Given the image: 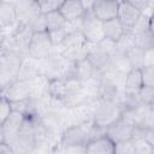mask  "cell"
<instances>
[{
	"label": "cell",
	"instance_id": "cell-11",
	"mask_svg": "<svg viewBox=\"0 0 154 154\" xmlns=\"http://www.w3.org/2000/svg\"><path fill=\"white\" fill-rule=\"evenodd\" d=\"M142 12L136 6H134L131 1H119L117 18L120 20V23L124 25L126 30H130L136 24Z\"/></svg>",
	"mask_w": 154,
	"mask_h": 154
},
{
	"label": "cell",
	"instance_id": "cell-10",
	"mask_svg": "<svg viewBox=\"0 0 154 154\" xmlns=\"http://www.w3.org/2000/svg\"><path fill=\"white\" fill-rule=\"evenodd\" d=\"M119 1L113 0H97L93 6V14L102 23L114 19L118 16Z\"/></svg>",
	"mask_w": 154,
	"mask_h": 154
},
{
	"label": "cell",
	"instance_id": "cell-35",
	"mask_svg": "<svg viewBox=\"0 0 154 154\" xmlns=\"http://www.w3.org/2000/svg\"><path fill=\"white\" fill-rule=\"evenodd\" d=\"M12 111H13L12 109V103L7 99L1 96V101H0V124L4 123L8 118V116L11 114Z\"/></svg>",
	"mask_w": 154,
	"mask_h": 154
},
{
	"label": "cell",
	"instance_id": "cell-19",
	"mask_svg": "<svg viewBox=\"0 0 154 154\" xmlns=\"http://www.w3.org/2000/svg\"><path fill=\"white\" fill-rule=\"evenodd\" d=\"M102 26H103L105 38H108V40L114 41V42H118L119 38L126 31V29L124 28V25L120 23V20L118 18H114V19L105 22L102 24Z\"/></svg>",
	"mask_w": 154,
	"mask_h": 154
},
{
	"label": "cell",
	"instance_id": "cell-13",
	"mask_svg": "<svg viewBox=\"0 0 154 154\" xmlns=\"http://www.w3.org/2000/svg\"><path fill=\"white\" fill-rule=\"evenodd\" d=\"M87 59L93 65V67L97 72H100L102 75L111 67V57L108 54H106L105 52L97 49L96 45L88 43V55H87Z\"/></svg>",
	"mask_w": 154,
	"mask_h": 154
},
{
	"label": "cell",
	"instance_id": "cell-22",
	"mask_svg": "<svg viewBox=\"0 0 154 154\" xmlns=\"http://www.w3.org/2000/svg\"><path fill=\"white\" fill-rule=\"evenodd\" d=\"M125 54H126L132 69L141 70L147 65V52L144 49L135 46L131 49H129Z\"/></svg>",
	"mask_w": 154,
	"mask_h": 154
},
{
	"label": "cell",
	"instance_id": "cell-34",
	"mask_svg": "<svg viewBox=\"0 0 154 154\" xmlns=\"http://www.w3.org/2000/svg\"><path fill=\"white\" fill-rule=\"evenodd\" d=\"M96 48L100 49V51H102V52H105L109 57H112L117 52V42L111 41L108 38H103L100 43L96 45Z\"/></svg>",
	"mask_w": 154,
	"mask_h": 154
},
{
	"label": "cell",
	"instance_id": "cell-12",
	"mask_svg": "<svg viewBox=\"0 0 154 154\" xmlns=\"http://www.w3.org/2000/svg\"><path fill=\"white\" fill-rule=\"evenodd\" d=\"M14 2L17 19L19 24H28L32 18L41 13L37 0H19Z\"/></svg>",
	"mask_w": 154,
	"mask_h": 154
},
{
	"label": "cell",
	"instance_id": "cell-32",
	"mask_svg": "<svg viewBox=\"0 0 154 154\" xmlns=\"http://www.w3.org/2000/svg\"><path fill=\"white\" fill-rule=\"evenodd\" d=\"M67 28L66 29H61V30H54V31H48L51 42L53 45V48H58L63 45L66 35H67Z\"/></svg>",
	"mask_w": 154,
	"mask_h": 154
},
{
	"label": "cell",
	"instance_id": "cell-40",
	"mask_svg": "<svg viewBox=\"0 0 154 154\" xmlns=\"http://www.w3.org/2000/svg\"><path fill=\"white\" fill-rule=\"evenodd\" d=\"M153 4V14H154V2H152Z\"/></svg>",
	"mask_w": 154,
	"mask_h": 154
},
{
	"label": "cell",
	"instance_id": "cell-16",
	"mask_svg": "<svg viewBox=\"0 0 154 154\" xmlns=\"http://www.w3.org/2000/svg\"><path fill=\"white\" fill-rule=\"evenodd\" d=\"M59 11L65 17L67 23H72V22H76L78 19H81L87 12L83 7L82 1H77V0L63 1V5H61Z\"/></svg>",
	"mask_w": 154,
	"mask_h": 154
},
{
	"label": "cell",
	"instance_id": "cell-39",
	"mask_svg": "<svg viewBox=\"0 0 154 154\" xmlns=\"http://www.w3.org/2000/svg\"><path fill=\"white\" fill-rule=\"evenodd\" d=\"M149 31L154 35V14H152V17L149 19Z\"/></svg>",
	"mask_w": 154,
	"mask_h": 154
},
{
	"label": "cell",
	"instance_id": "cell-25",
	"mask_svg": "<svg viewBox=\"0 0 154 154\" xmlns=\"http://www.w3.org/2000/svg\"><path fill=\"white\" fill-rule=\"evenodd\" d=\"M46 16V23H47V31H54V30H61L67 28V20L61 14L60 11L51 12Z\"/></svg>",
	"mask_w": 154,
	"mask_h": 154
},
{
	"label": "cell",
	"instance_id": "cell-37",
	"mask_svg": "<svg viewBox=\"0 0 154 154\" xmlns=\"http://www.w3.org/2000/svg\"><path fill=\"white\" fill-rule=\"evenodd\" d=\"M63 149L65 154H85V146H73Z\"/></svg>",
	"mask_w": 154,
	"mask_h": 154
},
{
	"label": "cell",
	"instance_id": "cell-4",
	"mask_svg": "<svg viewBox=\"0 0 154 154\" xmlns=\"http://www.w3.org/2000/svg\"><path fill=\"white\" fill-rule=\"evenodd\" d=\"M53 49L48 31L36 32L32 35L29 46V57L35 60H45L53 55Z\"/></svg>",
	"mask_w": 154,
	"mask_h": 154
},
{
	"label": "cell",
	"instance_id": "cell-3",
	"mask_svg": "<svg viewBox=\"0 0 154 154\" xmlns=\"http://www.w3.org/2000/svg\"><path fill=\"white\" fill-rule=\"evenodd\" d=\"M102 22H100L94 14L93 11H87L82 17L81 31L84 35L85 40L90 45H97L105 38Z\"/></svg>",
	"mask_w": 154,
	"mask_h": 154
},
{
	"label": "cell",
	"instance_id": "cell-33",
	"mask_svg": "<svg viewBox=\"0 0 154 154\" xmlns=\"http://www.w3.org/2000/svg\"><path fill=\"white\" fill-rule=\"evenodd\" d=\"M143 87H152L154 88V65H146L141 69Z\"/></svg>",
	"mask_w": 154,
	"mask_h": 154
},
{
	"label": "cell",
	"instance_id": "cell-29",
	"mask_svg": "<svg viewBox=\"0 0 154 154\" xmlns=\"http://www.w3.org/2000/svg\"><path fill=\"white\" fill-rule=\"evenodd\" d=\"M37 2L42 14H48L51 12L59 11L63 5V1H57V0H37Z\"/></svg>",
	"mask_w": 154,
	"mask_h": 154
},
{
	"label": "cell",
	"instance_id": "cell-17",
	"mask_svg": "<svg viewBox=\"0 0 154 154\" xmlns=\"http://www.w3.org/2000/svg\"><path fill=\"white\" fill-rule=\"evenodd\" d=\"M38 73V61L30 57H24L17 75V81L30 82Z\"/></svg>",
	"mask_w": 154,
	"mask_h": 154
},
{
	"label": "cell",
	"instance_id": "cell-36",
	"mask_svg": "<svg viewBox=\"0 0 154 154\" xmlns=\"http://www.w3.org/2000/svg\"><path fill=\"white\" fill-rule=\"evenodd\" d=\"M116 154H136V149L134 146L132 140L117 143L116 144Z\"/></svg>",
	"mask_w": 154,
	"mask_h": 154
},
{
	"label": "cell",
	"instance_id": "cell-2",
	"mask_svg": "<svg viewBox=\"0 0 154 154\" xmlns=\"http://www.w3.org/2000/svg\"><path fill=\"white\" fill-rule=\"evenodd\" d=\"M23 55L14 51H1L0 54V83L1 90L17 81V75L23 61Z\"/></svg>",
	"mask_w": 154,
	"mask_h": 154
},
{
	"label": "cell",
	"instance_id": "cell-20",
	"mask_svg": "<svg viewBox=\"0 0 154 154\" xmlns=\"http://www.w3.org/2000/svg\"><path fill=\"white\" fill-rule=\"evenodd\" d=\"M143 88V81H142V75L141 70L132 69L125 77V83H124V93L125 94H137L141 89Z\"/></svg>",
	"mask_w": 154,
	"mask_h": 154
},
{
	"label": "cell",
	"instance_id": "cell-15",
	"mask_svg": "<svg viewBox=\"0 0 154 154\" xmlns=\"http://www.w3.org/2000/svg\"><path fill=\"white\" fill-rule=\"evenodd\" d=\"M85 154H116V143L106 135L91 140L85 146Z\"/></svg>",
	"mask_w": 154,
	"mask_h": 154
},
{
	"label": "cell",
	"instance_id": "cell-27",
	"mask_svg": "<svg viewBox=\"0 0 154 154\" xmlns=\"http://www.w3.org/2000/svg\"><path fill=\"white\" fill-rule=\"evenodd\" d=\"M135 46H136V36L130 30H126L117 42V51L126 53L129 49H131Z\"/></svg>",
	"mask_w": 154,
	"mask_h": 154
},
{
	"label": "cell",
	"instance_id": "cell-18",
	"mask_svg": "<svg viewBox=\"0 0 154 154\" xmlns=\"http://www.w3.org/2000/svg\"><path fill=\"white\" fill-rule=\"evenodd\" d=\"M49 83L51 79H48L43 75H37L34 77L29 84H30V91H31V99L32 100H38L48 95V89H49Z\"/></svg>",
	"mask_w": 154,
	"mask_h": 154
},
{
	"label": "cell",
	"instance_id": "cell-30",
	"mask_svg": "<svg viewBox=\"0 0 154 154\" xmlns=\"http://www.w3.org/2000/svg\"><path fill=\"white\" fill-rule=\"evenodd\" d=\"M137 97L142 105L153 106L154 105V88L152 87H143L138 93Z\"/></svg>",
	"mask_w": 154,
	"mask_h": 154
},
{
	"label": "cell",
	"instance_id": "cell-1",
	"mask_svg": "<svg viewBox=\"0 0 154 154\" xmlns=\"http://www.w3.org/2000/svg\"><path fill=\"white\" fill-rule=\"evenodd\" d=\"M123 116V108L119 103L96 99L93 101V123L94 125L107 129L109 125L119 120Z\"/></svg>",
	"mask_w": 154,
	"mask_h": 154
},
{
	"label": "cell",
	"instance_id": "cell-5",
	"mask_svg": "<svg viewBox=\"0 0 154 154\" xmlns=\"http://www.w3.org/2000/svg\"><path fill=\"white\" fill-rule=\"evenodd\" d=\"M135 125H132L131 123H129L126 119H124L123 117L117 120L116 123H113L112 125H109L106 131L105 135L113 142V143H122V142H126V141H131L134 137V131H135Z\"/></svg>",
	"mask_w": 154,
	"mask_h": 154
},
{
	"label": "cell",
	"instance_id": "cell-41",
	"mask_svg": "<svg viewBox=\"0 0 154 154\" xmlns=\"http://www.w3.org/2000/svg\"><path fill=\"white\" fill-rule=\"evenodd\" d=\"M152 154H153V153H152Z\"/></svg>",
	"mask_w": 154,
	"mask_h": 154
},
{
	"label": "cell",
	"instance_id": "cell-6",
	"mask_svg": "<svg viewBox=\"0 0 154 154\" xmlns=\"http://www.w3.org/2000/svg\"><path fill=\"white\" fill-rule=\"evenodd\" d=\"M64 119H65V129L69 126L82 125L93 122V102L65 109Z\"/></svg>",
	"mask_w": 154,
	"mask_h": 154
},
{
	"label": "cell",
	"instance_id": "cell-28",
	"mask_svg": "<svg viewBox=\"0 0 154 154\" xmlns=\"http://www.w3.org/2000/svg\"><path fill=\"white\" fill-rule=\"evenodd\" d=\"M30 28V30L36 34V32H43L47 31V23H46V16L40 13L35 18H32L28 24H25Z\"/></svg>",
	"mask_w": 154,
	"mask_h": 154
},
{
	"label": "cell",
	"instance_id": "cell-14",
	"mask_svg": "<svg viewBox=\"0 0 154 154\" xmlns=\"http://www.w3.org/2000/svg\"><path fill=\"white\" fill-rule=\"evenodd\" d=\"M123 91L124 90L119 85H117L113 81H111L109 78L102 75L100 81V87H99V99L119 103Z\"/></svg>",
	"mask_w": 154,
	"mask_h": 154
},
{
	"label": "cell",
	"instance_id": "cell-23",
	"mask_svg": "<svg viewBox=\"0 0 154 154\" xmlns=\"http://www.w3.org/2000/svg\"><path fill=\"white\" fill-rule=\"evenodd\" d=\"M111 67L123 75H128L132 70V66H131L126 54L123 52H119V51H117L111 57Z\"/></svg>",
	"mask_w": 154,
	"mask_h": 154
},
{
	"label": "cell",
	"instance_id": "cell-8",
	"mask_svg": "<svg viewBox=\"0 0 154 154\" xmlns=\"http://www.w3.org/2000/svg\"><path fill=\"white\" fill-rule=\"evenodd\" d=\"M18 25L16 2L14 1H1L0 2V26L2 34H11Z\"/></svg>",
	"mask_w": 154,
	"mask_h": 154
},
{
	"label": "cell",
	"instance_id": "cell-21",
	"mask_svg": "<svg viewBox=\"0 0 154 154\" xmlns=\"http://www.w3.org/2000/svg\"><path fill=\"white\" fill-rule=\"evenodd\" d=\"M69 94L67 89V79L66 78H58V79H52L49 83V89H48V95L55 100L63 101Z\"/></svg>",
	"mask_w": 154,
	"mask_h": 154
},
{
	"label": "cell",
	"instance_id": "cell-7",
	"mask_svg": "<svg viewBox=\"0 0 154 154\" xmlns=\"http://www.w3.org/2000/svg\"><path fill=\"white\" fill-rule=\"evenodd\" d=\"M25 120V116L20 112L12 111L8 118L0 124V142H10L20 130L23 123Z\"/></svg>",
	"mask_w": 154,
	"mask_h": 154
},
{
	"label": "cell",
	"instance_id": "cell-24",
	"mask_svg": "<svg viewBox=\"0 0 154 154\" xmlns=\"http://www.w3.org/2000/svg\"><path fill=\"white\" fill-rule=\"evenodd\" d=\"M97 71L93 67V65L89 63L88 59H83L81 61L75 63V77L79 79L81 82L88 81L91 78Z\"/></svg>",
	"mask_w": 154,
	"mask_h": 154
},
{
	"label": "cell",
	"instance_id": "cell-38",
	"mask_svg": "<svg viewBox=\"0 0 154 154\" xmlns=\"http://www.w3.org/2000/svg\"><path fill=\"white\" fill-rule=\"evenodd\" d=\"M0 154H16V153L7 143L0 142Z\"/></svg>",
	"mask_w": 154,
	"mask_h": 154
},
{
	"label": "cell",
	"instance_id": "cell-9",
	"mask_svg": "<svg viewBox=\"0 0 154 154\" xmlns=\"http://www.w3.org/2000/svg\"><path fill=\"white\" fill-rule=\"evenodd\" d=\"M1 96L7 99L11 103L29 100L31 99L30 84L29 82H24V81H16L6 89L1 90Z\"/></svg>",
	"mask_w": 154,
	"mask_h": 154
},
{
	"label": "cell",
	"instance_id": "cell-26",
	"mask_svg": "<svg viewBox=\"0 0 154 154\" xmlns=\"http://www.w3.org/2000/svg\"><path fill=\"white\" fill-rule=\"evenodd\" d=\"M136 46L144 49L146 52L154 51V35L149 30L136 35Z\"/></svg>",
	"mask_w": 154,
	"mask_h": 154
},
{
	"label": "cell",
	"instance_id": "cell-31",
	"mask_svg": "<svg viewBox=\"0 0 154 154\" xmlns=\"http://www.w3.org/2000/svg\"><path fill=\"white\" fill-rule=\"evenodd\" d=\"M152 16H148V14H144L142 13L141 17L138 18V20L136 22V24L130 29V31L136 36L143 31H147L149 30V19H150Z\"/></svg>",
	"mask_w": 154,
	"mask_h": 154
}]
</instances>
